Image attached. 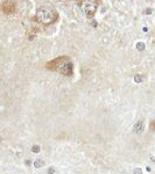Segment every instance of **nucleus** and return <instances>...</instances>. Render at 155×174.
I'll use <instances>...</instances> for the list:
<instances>
[{
    "label": "nucleus",
    "mask_w": 155,
    "mask_h": 174,
    "mask_svg": "<svg viewBox=\"0 0 155 174\" xmlns=\"http://www.w3.org/2000/svg\"><path fill=\"white\" fill-rule=\"evenodd\" d=\"M45 67L50 71H55V72H58L63 74V76H67V77H70L72 76L73 73V65L72 62L68 56H60L50 61L47 63Z\"/></svg>",
    "instance_id": "f257e3e1"
},
{
    "label": "nucleus",
    "mask_w": 155,
    "mask_h": 174,
    "mask_svg": "<svg viewBox=\"0 0 155 174\" xmlns=\"http://www.w3.org/2000/svg\"><path fill=\"white\" fill-rule=\"evenodd\" d=\"M98 0H78V6L88 19H92L98 9Z\"/></svg>",
    "instance_id": "7ed1b4c3"
},
{
    "label": "nucleus",
    "mask_w": 155,
    "mask_h": 174,
    "mask_svg": "<svg viewBox=\"0 0 155 174\" xmlns=\"http://www.w3.org/2000/svg\"><path fill=\"white\" fill-rule=\"evenodd\" d=\"M37 22H40L43 26H50L54 22H56L58 19V13L56 9L49 7H40L36 11V15H35Z\"/></svg>",
    "instance_id": "f03ea898"
},
{
    "label": "nucleus",
    "mask_w": 155,
    "mask_h": 174,
    "mask_svg": "<svg viewBox=\"0 0 155 174\" xmlns=\"http://www.w3.org/2000/svg\"><path fill=\"white\" fill-rule=\"evenodd\" d=\"M134 174H142V171L140 170V168H135V170H134Z\"/></svg>",
    "instance_id": "6e6552de"
},
{
    "label": "nucleus",
    "mask_w": 155,
    "mask_h": 174,
    "mask_svg": "<svg viewBox=\"0 0 155 174\" xmlns=\"http://www.w3.org/2000/svg\"><path fill=\"white\" fill-rule=\"evenodd\" d=\"M151 159H152V160H153V162H155V153L152 154V156H151Z\"/></svg>",
    "instance_id": "1a4fd4ad"
},
{
    "label": "nucleus",
    "mask_w": 155,
    "mask_h": 174,
    "mask_svg": "<svg viewBox=\"0 0 155 174\" xmlns=\"http://www.w3.org/2000/svg\"><path fill=\"white\" fill-rule=\"evenodd\" d=\"M0 8L5 14H13L16 11V4L13 0H6L1 4Z\"/></svg>",
    "instance_id": "20e7f679"
},
{
    "label": "nucleus",
    "mask_w": 155,
    "mask_h": 174,
    "mask_svg": "<svg viewBox=\"0 0 155 174\" xmlns=\"http://www.w3.org/2000/svg\"><path fill=\"white\" fill-rule=\"evenodd\" d=\"M143 130V122L142 121H139L134 126V131L136 134H140L141 131Z\"/></svg>",
    "instance_id": "39448f33"
},
{
    "label": "nucleus",
    "mask_w": 155,
    "mask_h": 174,
    "mask_svg": "<svg viewBox=\"0 0 155 174\" xmlns=\"http://www.w3.org/2000/svg\"><path fill=\"white\" fill-rule=\"evenodd\" d=\"M32 151H33V152H39V151H40V147H39V146H37V145L33 146Z\"/></svg>",
    "instance_id": "0eeeda50"
},
{
    "label": "nucleus",
    "mask_w": 155,
    "mask_h": 174,
    "mask_svg": "<svg viewBox=\"0 0 155 174\" xmlns=\"http://www.w3.org/2000/svg\"><path fill=\"white\" fill-rule=\"evenodd\" d=\"M41 166H43V160H41V159H37L34 162V167H36V168H40Z\"/></svg>",
    "instance_id": "423d86ee"
},
{
    "label": "nucleus",
    "mask_w": 155,
    "mask_h": 174,
    "mask_svg": "<svg viewBox=\"0 0 155 174\" xmlns=\"http://www.w3.org/2000/svg\"><path fill=\"white\" fill-rule=\"evenodd\" d=\"M48 172H49V173H54V168H49Z\"/></svg>",
    "instance_id": "9d476101"
}]
</instances>
